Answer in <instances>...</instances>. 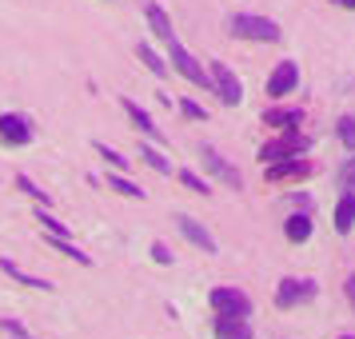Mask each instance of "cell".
Here are the masks:
<instances>
[{
    "instance_id": "1",
    "label": "cell",
    "mask_w": 355,
    "mask_h": 339,
    "mask_svg": "<svg viewBox=\"0 0 355 339\" xmlns=\"http://www.w3.org/2000/svg\"><path fill=\"white\" fill-rule=\"evenodd\" d=\"M232 36L236 40H259V44H279L284 40V33L272 17H252V12L232 17Z\"/></svg>"
},
{
    "instance_id": "2",
    "label": "cell",
    "mask_w": 355,
    "mask_h": 339,
    "mask_svg": "<svg viewBox=\"0 0 355 339\" xmlns=\"http://www.w3.org/2000/svg\"><path fill=\"white\" fill-rule=\"evenodd\" d=\"M208 304H211L216 315H232V320H248V315H252V299H248L240 288H211Z\"/></svg>"
},
{
    "instance_id": "3",
    "label": "cell",
    "mask_w": 355,
    "mask_h": 339,
    "mask_svg": "<svg viewBox=\"0 0 355 339\" xmlns=\"http://www.w3.org/2000/svg\"><path fill=\"white\" fill-rule=\"evenodd\" d=\"M168 56H172V68H176L184 80H192L196 88H211V72H204V68H200V60H196V56L184 49L180 40H168Z\"/></svg>"
},
{
    "instance_id": "4",
    "label": "cell",
    "mask_w": 355,
    "mask_h": 339,
    "mask_svg": "<svg viewBox=\"0 0 355 339\" xmlns=\"http://www.w3.org/2000/svg\"><path fill=\"white\" fill-rule=\"evenodd\" d=\"M315 295H320V284H315V279L291 275V279H284V284L275 288V307L288 311V307H300V304H307V299H315Z\"/></svg>"
},
{
    "instance_id": "5",
    "label": "cell",
    "mask_w": 355,
    "mask_h": 339,
    "mask_svg": "<svg viewBox=\"0 0 355 339\" xmlns=\"http://www.w3.org/2000/svg\"><path fill=\"white\" fill-rule=\"evenodd\" d=\"M211 92L220 96V104H227V108H236V104L243 100V84H240V76H236L232 68L216 60V64H211Z\"/></svg>"
},
{
    "instance_id": "6",
    "label": "cell",
    "mask_w": 355,
    "mask_h": 339,
    "mask_svg": "<svg viewBox=\"0 0 355 339\" xmlns=\"http://www.w3.org/2000/svg\"><path fill=\"white\" fill-rule=\"evenodd\" d=\"M311 176V160L307 156H288V160H275L268 164V180L272 184H295V180Z\"/></svg>"
},
{
    "instance_id": "7",
    "label": "cell",
    "mask_w": 355,
    "mask_h": 339,
    "mask_svg": "<svg viewBox=\"0 0 355 339\" xmlns=\"http://www.w3.org/2000/svg\"><path fill=\"white\" fill-rule=\"evenodd\" d=\"M295 88H300V68H295V60H279L275 72L268 76V96L284 100L288 92H295Z\"/></svg>"
},
{
    "instance_id": "8",
    "label": "cell",
    "mask_w": 355,
    "mask_h": 339,
    "mask_svg": "<svg viewBox=\"0 0 355 339\" xmlns=\"http://www.w3.org/2000/svg\"><path fill=\"white\" fill-rule=\"evenodd\" d=\"M200 160H204V168H208V176L224 180L227 188H243V176H240V172H236V168H232V164H227V160H224V156H220V152H216L211 144L200 148Z\"/></svg>"
},
{
    "instance_id": "9",
    "label": "cell",
    "mask_w": 355,
    "mask_h": 339,
    "mask_svg": "<svg viewBox=\"0 0 355 339\" xmlns=\"http://www.w3.org/2000/svg\"><path fill=\"white\" fill-rule=\"evenodd\" d=\"M304 152H307V136H300V132L291 128L284 140H275V144L263 148V152H259V160L275 164V160H288V156H304Z\"/></svg>"
},
{
    "instance_id": "10",
    "label": "cell",
    "mask_w": 355,
    "mask_h": 339,
    "mask_svg": "<svg viewBox=\"0 0 355 339\" xmlns=\"http://www.w3.org/2000/svg\"><path fill=\"white\" fill-rule=\"evenodd\" d=\"M0 140H4L8 148L33 144V124H28L24 116H17V112H4L0 116Z\"/></svg>"
},
{
    "instance_id": "11",
    "label": "cell",
    "mask_w": 355,
    "mask_h": 339,
    "mask_svg": "<svg viewBox=\"0 0 355 339\" xmlns=\"http://www.w3.org/2000/svg\"><path fill=\"white\" fill-rule=\"evenodd\" d=\"M176 227H180V236L192 243V247H200V252L216 256V240H211V232L200 224V220H192V216H176Z\"/></svg>"
},
{
    "instance_id": "12",
    "label": "cell",
    "mask_w": 355,
    "mask_h": 339,
    "mask_svg": "<svg viewBox=\"0 0 355 339\" xmlns=\"http://www.w3.org/2000/svg\"><path fill=\"white\" fill-rule=\"evenodd\" d=\"M311 232H315V220H311L307 211H295V216H288V224H284V236H288L291 243H307Z\"/></svg>"
},
{
    "instance_id": "13",
    "label": "cell",
    "mask_w": 355,
    "mask_h": 339,
    "mask_svg": "<svg viewBox=\"0 0 355 339\" xmlns=\"http://www.w3.org/2000/svg\"><path fill=\"white\" fill-rule=\"evenodd\" d=\"M124 116H128L132 124H136V128L144 132V136H156V140H160V148H164V132L156 128V124H152V116H148L144 108L136 104V100H124Z\"/></svg>"
},
{
    "instance_id": "14",
    "label": "cell",
    "mask_w": 355,
    "mask_h": 339,
    "mask_svg": "<svg viewBox=\"0 0 355 339\" xmlns=\"http://www.w3.org/2000/svg\"><path fill=\"white\" fill-rule=\"evenodd\" d=\"M216 339H252V323L232 320V315H216Z\"/></svg>"
},
{
    "instance_id": "15",
    "label": "cell",
    "mask_w": 355,
    "mask_h": 339,
    "mask_svg": "<svg viewBox=\"0 0 355 339\" xmlns=\"http://www.w3.org/2000/svg\"><path fill=\"white\" fill-rule=\"evenodd\" d=\"M355 227V192H343L336 204V232L339 236H347Z\"/></svg>"
},
{
    "instance_id": "16",
    "label": "cell",
    "mask_w": 355,
    "mask_h": 339,
    "mask_svg": "<svg viewBox=\"0 0 355 339\" xmlns=\"http://www.w3.org/2000/svg\"><path fill=\"white\" fill-rule=\"evenodd\" d=\"M144 17H148V24H152V33L160 36L164 44H168V40H176V33H172V20H168V12H164L160 4H148Z\"/></svg>"
},
{
    "instance_id": "17",
    "label": "cell",
    "mask_w": 355,
    "mask_h": 339,
    "mask_svg": "<svg viewBox=\"0 0 355 339\" xmlns=\"http://www.w3.org/2000/svg\"><path fill=\"white\" fill-rule=\"evenodd\" d=\"M0 272L4 275H12L17 284H24V288H36V291H56V284H49V279H36V275H28V272H20L12 259H0Z\"/></svg>"
},
{
    "instance_id": "18",
    "label": "cell",
    "mask_w": 355,
    "mask_h": 339,
    "mask_svg": "<svg viewBox=\"0 0 355 339\" xmlns=\"http://www.w3.org/2000/svg\"><path fill=\"white\" fill-rule=\"evenodd\" d=\"M44 240H49L52 247H56V252H64L68 259H76V263H84V268L92 263V259H88V252H80V247H76V243L68 240V236H56V232H44Z\"/></svg>"
},
{
    "instance_id": "19",
    "label": "cell",
    "mask_w": 355,
    "mask_h": 339,
    "mask_svg": "<svg viewBox=\"0 0 355 339\" xmlns=\"http://www.w3.org/2000/svg\"><path fill=\"white\" fill-rule=\"evenodd\" d=\"M300 120H304V112H295V108H272V112H263V124L284 128V132H291Z\"/></svg>"
},
{
    "instance_id": "20",
    "label": "cell",
    "mask_w": 355,
    "mask_h": 339,
    "mask_svg": "<svg viewBox=\"0 0 355 339\" xmlns=\"http://www.w3.org/2000/svg\"><path fill=\"white\" fill-rule=\"evenodd\" d=\"M108 184H112V192H120V195H132V200H144V188H140V184H132L128 176H120V172H112V176H108Z\"/></svg>"
},
{
    "instance_id": "21",
    "label": "cell",
    "mask_w": 355,
    "mask_h": 339,
    "mask_svg": "<svg viewBox=\"0 0 355 339\" xmlns=\"http://www.w3.org/2000/svg\"><path fill=\"white\" fill-rule=\"evenodd\" d=\"M140 156H144V164L152 168V172H160V176H168V172H172V164H168V156H160V152H156L152 144H144V148H140Z\"/></svg>"
},
{
    "instance_id": "22",
    "label": "cell",
    "mask_w": 355,
    "mask_h": 339,
    "mask_svg": "<svg viewBox=\"0 0 355 339\" xmlns=\"http://www.w3.org/2000/svg\"><path fill=\"white\" fill-rule=\"evenodd\" d=\"M136 56H140V60H144V68H152L156 76H164V72H168V64L156 56V49H152V44H140V49H136Z\"/></svg>"
},
{
    "instance_id": "23",
    "label": "cell",
    "mask_w": 355,
    "mask_h": 339,
    "mask_svg": "<svg viewBox=\"0 0 355 339\" xmlns=\"http://www.w3.org/2000/svg\"><path fill=\"white\" fill-rule=\"evenodd\" d=\"M336 136L343 140V148H347V152H355V116H343V120H339Z\"/></svg>"
},
{
    "instance_id": "24",
    "label": "cell",
    "mask_w": 355,
    "mask_h": 339,
    "mask_svg": "<svg viewBox=\"0 0 355 339\" xmlns=\"http://www.w3.org/2000/svg\"><path fill=\"white\" fill-rule=\"evenodd\" d=\"M17 188H20V192H28V195H33V200L40 204V208H52V200H49L44 192H40V188H36V184H33L28 176H17Z\"/></svg>"
},
{
    "instance_id": "25",
    "label": "cell",
    "mask_w": 355,
    "mask_h": 339,
    "mask_svg": "<svg viewBox=\"0 0 355 339\" xmlns=\"http://www.w3.org/2000/svg\"><path fill=\"white\" fill-rule=\"evenodd\" d=\"M180 184H184V188H192V192H200V195H211L208 180H200V176H196V172H188V168L180 172Z\"/></svg>"
},
{
    "instance_id": "26",
    "label": "cell",
    "mask_w": 355,
    "mask_h": 339,
    "mask_svg": "<svg viewBox=\"0 0 355 339\" xmlns=\"http://www.w3.org/2000/svg\"><path fill=\"white\" fill-rule=\"evenodd\" d=\"M0 331H4L8 339H36V336H28V327L17 323V320H0Z\"/></svg>"
},
{
    "instance_id": "27",
    "label": "cell",
    "mask_w": 355,
    "mask_h": 339,
    "mask_svg": "<svg viewBox=\"0 0 355 339\" xmlns=\"http://www.w3.org/2000/svg\"><path fill=\"white\" fill-rule=\"evenodd\" d=\"M339 188H343V192H355V156L339 168Z\"/></svg>"
},
{
    "instance_id": "28",
    "label": "cell",
    "mask_w": 355,
    "mask_h": 339,
    "mask_svg": "<svg viewBox=\"0 0 355 339\" xmlns=\"http://www.w3.org/2000/svg\"><path fill=\"white\" fill-rule=\"evenodd\" d=\"M96 156H104V160L112 164V168H128V160H124L116 148H108V144H96Z\"/></svg>"
},
{
    "instance_id": "29",
    "label": "cell",
    "mask_w": 355,
    "mask_h": 339,
    "mask_svg": "<svg viewBox=\"0 0 355 339\" xmlns=\"http://www.w3.org/2000/svg\"><path fill=\"white\" fill-rule=\"evenodd\" d=\"M176 108H180V112H184V116H188V120H208V112H204V108H200L196 100H180Z\"/></svg>"
},
{
    "instance_id": "30",
    "label": "cell",
    "mask_w": 355,
    "mask_h": 339,
    "mask_svg": "<svg viewBox=\"0 0 355 339\" xmlns=\"http://www.w3.org/2000/svg\"><path fill=\"white\" fill-rule=\"evenodd\" d=\"M343 295H347V304H352V311H355V275L343 279Z\"/></svg>"
},
{
    "instance_id": "31",
    "label": "cell",
    "mask_w": 355,
    "mask_h": 339,
    "mask_svg": "<svg viewBox=\"0 0 355 339\" xmlns=\"http://www.w3.org/2000/svg\"><path fill=\"white\" fill-rule=\"evenodd\" d=\"M152 256H156V263H172V252H168L164 243H156V247H152Z\"/></svg>"
},
{
    "instance_id": "32",
    "label": "cell",
    "mask_w": 355,
    "mask_h": 339,
    "mask_svg": "<svg viewBox=\"0 0 355 339\" xmlns=\"http://www.w3.org/2000/svg\"><path fill=\"white\" fill-rule=\"evenodd\" d=\"M331 4H336V8H352L355 12V0H331Z\"/></svg>"
},
{
    "instance_id": "33",
    "label": "cell",
    "mask_w": 355,
    "mask_h": 339,
    "mask_svg": "<svg viewBox=\"0 0 355 339\" xmlns=\"http://www.w3.org/2000/svg\"><path fill=\"white\" fill-rule=\"evenodd\" d=\"M339 339H355V336H339Z\"/></svg>"
}]
</instances>
